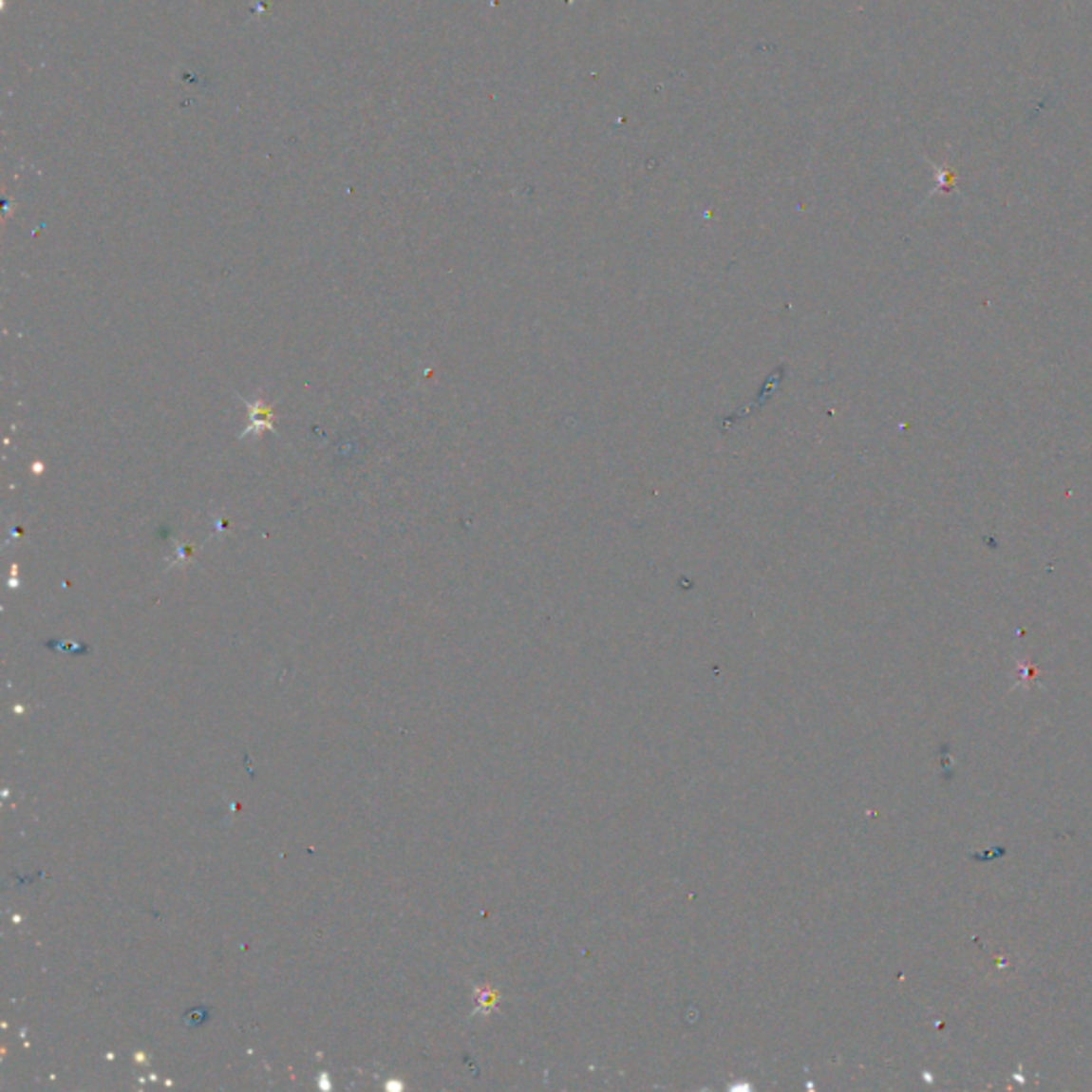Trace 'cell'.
Listing matches in <instances>:
<instances>
[{
  "mask_svg": "<svg viewBox=\"0 0 1092 1092\" xmlns=\"http://www.w3.org/2000/svg\"><path fill=\"white\" fill-rule=\"evenodd\" d=\"M250 419H253V424H250V427L246 429V433L254 431V429L258 431V429H261V427L273 429V423H272V410H270V408H265V405H263L261 402H256V404H250Z\"/></svg>",
  "mask_w": 1092,
  "mask_h": 1092,
  "instance_id": "6da1fadb",
  "label": "cell"
},
{
  "mask_svg": "<svg viewBox=\"0 0 1092 1092\" xmlns=\"http://www.w3.org/2000/svg\"><path fill=\"white\" fill-rule=\"evenodd\" d=\"M186 1022H190V1026H201L207 1022V1011H193L186 1016Z\"/></svg>",
  "mask_w": 1092,
  "mask_h": 1092,
  "instance_id": "7a4b0ae2",
  "label": "cell"
}]
</instances>
